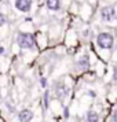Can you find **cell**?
Listing matches in <instances>:
<instances>
[{"label": "cell", "instance_id": "cell-1", "mask_svg": "<svg viewBox=\"0 0 117 122\" xmlns=\"http://www.w3.org/2000/svg\"><path fill=\"white\" fill-rule=\"evenodd\" d=\"M17 44L23 48V50H32L36 45V39L32 33H28V32H21L18 33L17 36Z\"/></svg>", "mask_w": 117, "mask_h": 122}, {"label": "cell", "instance_id": "cell-2", "mask_svg": "<svg viewBox=\"0 0 117 122\" xmlns=\"http://www.w3.org/2000/svg\"><path fill=\"white\" fill-rule=\"evenodd\" d=\"M96 44L102 50H110L111 47L114 45V37L109 32H102L96 37Z\"/></svg>", "mask_w": 117, "mask_h": 122}, {"label": "cell", "instance_id": "cell-3", "mask_svg": "<svg viewBox=\"0 0 117 122\" xmlns=\"http://www.w3.org/2000/svg\"><path fill=\"white\" fill-rule=\"evenodd\" d=\"M100 18H102L105 22L114 21V19H116V8H114V6L102 7V8H100Z\"/></svg>", "mask_w": 117, "mask_h": 122}, {"label": "cell", "instance_id": "cell-4", "mask_svg": "<svg viewBox=\"0 0 117 122\" xmlns=\"http://www.w3.org/2000/svg\"><path fill=\"white\" fill-rule=\"evenodd\" d=\"M33 117H34V114L32 110L23 108V110H21L18 112V121L19 122H30L33 119Z\"/></svg>", "mask_w": 117, "mask_h": 122}, {"label": "cell", "instance_id": "cell-5", "mask_svg": "<svg viewBox=\"0 0 117 122\" xmlns=\"http://www.w3.org/2000/svg\"><path fill=\"white\" fill-rule=\"evenodd\" d=\"M32 7V0H15V8L21 12H29Z\"/></svg>", "mask_w": 117, "mask_h": 122}, {"label": "cell", "instance_id": "cell-6", "mask_svg": "<svg viewBox=\"0 0 117 122\" xmlns=\"http://www.w3.org/2000/svg\"><path fill=\"white\" fill-rule=\"evenodd\" d=\"M55 95L59 99H65L67 95H69V88L63 84H56L55 85Z\"/></svg>", "mask_w": 117, "mask_h": 122}, {"label": "cell", "instance_id": "cell-7", "mask_svg": "<svg viewBox=\"0 0 117 122\" xmlns=\"http://www.w3.org/2000/svg\"><path fill=\"white\" fill-rule=\"evenodd\" d=\"M45 7L50 11H58L61 8V0H47L45 1Z\"/></svg>", "mask_w": 117, "mask_h": 122}, {"label": "cell", "instance_id": "cell-8", "mask_svg": "<svg viewBox=\"0 0 117 122\" xmlns=\"http://www.w3.org/2000/svg\"><path fill=\"white\" fill-rule=\"evenodd\" d=\"M78 67L81 69V70H87L89 67V58H88V55H84V56H81L80 59H78Z\"/></svg>", "mask_w": 117, "mask_h": 122}, {"label": "cell", "instance_id": "cell-9", "mask_svg": "<svg viewBox=\"0 0 117 122\" xmlns=\"http://www.w3.org/2000/svg\"><path fill=\"white\" fill-rule=\"evenodd\" d=\"M87 122H99V115L94 110H89L87 112Z\"/></svg>", "mask_w": 117, "mask_h": 122}, {"label": "cell", "instance_id": "cell-10", "mask_svg": "<svg viewBox=\"0 0 117 122\" xmlns=\"http://www.w3.org/2000/svg\"><path fill=\"white\" fill-rule=\"evenodd\" d=\"M6 23H7V17L3 14V12H0V28L4 26Z\"/></svg>", "mask_w": 117, "mask_h": 122}, {"label": "cell", "instance_id": "cell-11", "mask_svg": "<svg viewBox=\"0 0 117 122\" xmlns=\"http://www.w3.org/2000/svg\"><path fill=\"white\" fill-rule=\"evenodd\" d=\"M40 84H41V86H43V88H45V86H47V78L41 77V78H40Z\"/></svg>", "mask_w": 117, "mask_h": 122}, {"label": "cell", "instance_id": "cell-12", "mask_svg": "<svg viewBox=\"0 0 117 122\" xmlns=\"http://www.w3.org/2000/svg\"><path fill=\"white\" fill-rule=\"evenodd\" d=\"M44 104H45V107H48V92L44 93Z\"/></svg>", "mask_w": 117, "mask_h": 122}, {"label": "cell", "instance_id": "cell-13", "mask_svg": "<svg viewBox=\"0 0 117 122\" xmlns=\"http://www.w3.org/2000/svg\"><path fill=\"white\" fill-rule=\"evenodd\" d=\"M117 121V111H114L113 112V122H116Z\"/></svg>", "mask_w": 117, "mask_h": 122}, {"label": "cell", "instance_id": "cell-14", "mask_svg": "<svg viewBox=\"0 0 117 122\" xmlns=\"http://www.w3.org/2000/svg\"><path fill=\"white\" fill-rule=\"evenodd\" d=\"M3 54H4V48L0 45V55H3Z\"/></svg>", "mask_w": 117, "mask_h": 122}, {"label": "cell", "instance_id": "cell-15", "mask_svg": "<svg viewBox=\"0 0 117 122\" xmlns=\"http://www.w3.org/2000/svg\"><path fill=\"white\" fill-rule=\"evenodd\" d=\"M88 93L91 95V97H95V92H92V91H89Z\"/></svg>", "mask_w": 117, "mask_h": 122}, {"label": "cell", "instance_id": "cell-16", "mask_svg": "<svg viewBox=\"0 0 117 122\" xmlns=\"http://www.w3.org/2000/svg\"><path fill=\"white\" fill-rule=\"evenodd\" d=\"M69 117V112H67V108H65V118H67Z\"/></svg>", "mask_w": 117, "mask_h": 122}]
</instances>
